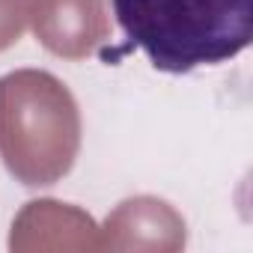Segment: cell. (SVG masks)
Returning <instances> with one entry per match:
<instances>
[{
	"instance_id": "obj_1",
	"label": "cell",
	"mask_w": 253,
	"mask_h": 253,
	"mask_svg": "<svg viewBox=\"0 0 253 253\" xmlns=\"http://www.w3.org/2000/svg\"><path fill=\"white\" fill-rule=\"evenodd\" d=\"M110 6L125 39L170 75L229 63L253 39V0H110Z\"/></svg>"
}]
</instances>
